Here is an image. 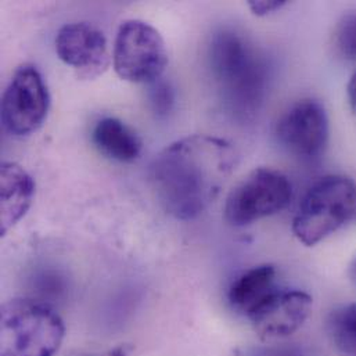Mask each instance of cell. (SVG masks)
<instances>
[{"label":"cell","instance_id":"obj_1","mask_svg":"<svg viewBox=\"0 0 356 356\" xmlns=\"http://www.w3.org/2000/svg\"><path fill=\"white\" fill-rule=\"evenodd\" d=\"M237 163V152L227 140L191 135L154 159L150 177L164 209L177 219L191 220L216 198Z\"/></svg>","mask_w":356,"mask_h":356},{"label":"cell","instance_id":"obj_2","mask_svg":"<svg viewBox=\"0 0 356 356\" xmlns=\"http://www.w3.org/2000/svg\"><path fill=\"white\" fill-rule=\"evenodd\" d=\"M208 61L212 78L227 108L238 117L254 115L268 86V67L238 32L223 28L211 40Z\"/></svg>","mask_w":356,"mask_h":356},{"label":"cell","instance_id":"obj_3","mask_svg":"<svg viewBox=\"0 0 356 356\" xmlns=\"http://www.w3.org/2000/svg\"><path fill=\"white\" fill-rule=\"evenodd\" d=\"M65 337V326L49 305L17 298L0 311V356H54Z\"/></svg>","mask_w":356,"mask_h":356},{"label":"cell","instance_id":"obj_4","mask_svg":"<svg viewBox=\"0 0 356 356\" xmlns=\"http://www.w3.org/2000/svg\"><path fill=\"white\" fill-rule=\"evenodd\" d=\"M356 215V184L343 175L318 180L305 194L293 220V233L307 247L316 245Z\"/></svg>","mask_w":356,"mask_h":356},{"label":"cell","instance_id":"obj_5","mask_svg":"<svg viewBox=\"0 0 356 356\" xmlns=\"http://www.w3.org/2000/svg\"><path fill=\"white\" fill-rule=\"evenodd\" d=\"M113 60L121 79L153 83L165 71L168 53L161 33L154 26L140 19H128L117 32Z\"/></svg>","mask_w":356,"mask_h":356},{"label":"cell","instance_id":"obj_6","mask_svg":"<svg viewBox=\"0 0 356 356\" xmlns=\"http://www.w3.org/2000/svg\"><path fill=\"white\" fill-rule=\"evenodd\" d=\"M293 197L289 178L270 168H257L227 195L225 218L236 227L251 225L284 209Z\"/></svg>","mask_w":356,"mask_h":356},{"label":"cell","instance_id":"obj_7","mask_svg":"<svg viewBox=\"0 0 356 356\" xmlns=\"http://www.w3.org/2000/svg\"><path fill=\"white\" fill-rule=\"evenodd\" d=\"M50 108L47 86L32 64L19 65L1 99V122L14 138H26L40 129Z\"/></svg>","mask_w":356,"mask_h":356},{"label":"cell","instance_id":"obj_8","mask_svg":"<svg viewBox=\"0 0 356 356\" xmlns=\"http://www.w3.org/2000/svg\"><path fill=\"white\" fill-rule=\"evenodd\" d=\"M275 132L279 143L293 156L315 159L329 140L327 113L315 99L298 100L280 115Z\"/></svg>","mask_w":356,"mask_h":356},{"label":"cell","instance_id":"obj_9","mask_svg":"<svg viewBox=\"0 0 356 356\" xmlns=\"http://www.w3.org/2000/svg\"><path fill=\"white\" fill-rule=\"evenodd\" d=\"M312 311V297L301 290H275L247 318L257 336L265 341L297 333Z\"/></svg>","mask_w":356,"mask_h":356},{"label":"cell","instance_id":"obj_10","mask_svg":"<svg viewBox=\"0 0 356 356\" xmlns=\"http://www.w3.org/2000/svg\"><path fill=\"white\" fill-rule=\"evenodd\" d=\"M56 51L60 60L72 67L81 79L97 78L110 64L104 33L88 22L61 26L56 36Z\"/></svg>","mask_w":356,"mask_h":356},{"label":"cell","instance_id":"obj_11","mask_svg":"<svg viewBox=\"0 0 356 356\" xmlns=\"http://www.w3.org/2000/svg\"><path fill=\"white\" fill-rule=\"evenodd\" d=\"M35 194L31 175L15 163H3L0 168V234L14 227L28 212Z\"/></svg>","mask_w":356,"mask_h":356},{"label":"cell","instance_id":"obj_12","mask_svg":"<svg viewBox=\"0 0 356 356\" xmlns=\"http://www.w3.org/2000/svg\"><path fill=\"white\" fill-rule=\"evenodd\" d=\"M276 276L277 270L270 264L250 268L232 283L227 293L229 304L236 312L248 316L275 291Z\"/></svg>","mask_w":356,"mask_h":356},{"label":"cell","instance_id":"obj_13","mask_svg":"<svg viewBox=\"0 0 356 356\" xmlns=\"http://www.w3.org/2000/svg\"><path fill=\"white\" fill-rule=\"evenodd\" d=\"M92 138L99 152L114 161L132 163L142 153V140L138 134L118 118L100 120Z\"/></svg>","mask_w":356,"mask_h":356},{"label":"cell","instance_id":"obj_14","mask_svg":"<svg viewBox=\"0 0 356 356\" xmlns=\"http://www.w3.org/2000/svg\"><path fill=\"white\" fill-rule=\"evenodd\" d=\"M334 347L346 356H356V302L336 308L326 322Z\"/></svg>","mask_w":356,"mask_h":356},{"label":"cell","instance_id":"obj_15","mask_svg":"<svg viewBox=\"0 0 356 356\" xmlns=\"http://www.w3.org/2000/svg\"><path fill=\"white\" fill-rule=\"evenodd\" d=\"M336 51L346 60H356V13L346 14L334 29Z\"/></svg>","mask_w":356,"mask_h":356},{"label":"cell","instance_id":"obj_16","mask_svg":"<svg viewBox=\"0 0 356 356\" xmlns=\"http://www.w3.org/2000/svg\"><path fill=\"white\" fill-rule=\"evenodd\" d=\"M150 85H152L150 93H149L150 106L159 117H165L172 110V106L175 102L174 89L168 82L163 81L161 78Z\"/></svg>","mask_w":356,"mask_h":356},{"label":"cell","instance_id":"obj_17","mask_svg":"<svg viewBox=\"0 0 356 356\" xmlns=\"http://www.w3.org/2000/svg\"><path fill=\"white\" fill-rule=\"evenodd\" d=\"M287 1L284 0H251L248 1V7L255 15L264 17L268 14H272L276 10H280L283 6H286Z\"/></svg>","mask_w":356,"mask_h":356},{"label":"cell","instance_id":"obj_18","mask_svg":"<svg viewBox=\"0 0 356 356\" xmlns=\"http://www.w3.org/2000/svg\"><path fill=\"white\" fill-rule=\"evenodd\" d=\"M347 93H348L350 104H351V107L354 108V111L356 113V71L353 74V76H351V79L348 82Z\"/></svg>","mask_w":356,"mask_h":356},{"label":"cell","instance_id":"obj_19","mask_svg":"<svg viewBox=\"0 0 356 356\" xmlns=\"http://www.w3.org/2000/svg\"><path fill=\"white\" fill-rule=\"evenodd\" d=\"M350 275H351V279L354 280V283L356 284V258L354 259V262L351 264V268H350Z\"/></svg>","mask_w":356,"mask_h":356}]
</instances>
